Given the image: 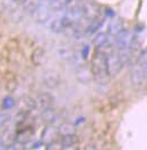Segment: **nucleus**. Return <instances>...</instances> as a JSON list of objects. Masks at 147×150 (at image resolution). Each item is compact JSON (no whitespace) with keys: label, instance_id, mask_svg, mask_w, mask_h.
Returning a JSON list of instances; mask_svg holds the SVG:
<instances>
[{"label":"nucleus","instance_id":"4468645a","mask_svg":"<svg viewBox=\"0 0 147 150\" xmlns=\"http://www.w3.org/2000/svg\"><path fill=\"white\" fill-rule=\"evenodd\" d=\"M76 77H77V79L81 81V83H89L92 79H93V76H92V72H91V69H88L87 67H85V66H83L81 67L78 70H77V72H76Z\"/></svg>","mask_w":147,"mask_h":150},{"label":"nucleus","instance_id":"393cba45","mask_svg":"<svg viewBox=\"0 0 147 150\" xmlns=\"http://www.w3.org/2000/svg\"><path fill=\"white\" fill-rule=\"evenodd\" d=\"M45 150H64V146L61 144L60 141H52V142L46 144V149Z\"/></svg>","mask_w":147,"mask_h":150},{"label":"nucleus","instance_id":"7ed1b4c3","mask_svg":"<svg viewBox=\"0 0 147 150\" xmlns=\"http://www.w3.org/2000/svg\"><path fill=\"white\" fill-rule=\"evenodd\" d=\"M31 14H32V18L34 22L39 23V24H43L50 17V6L43 1H41L39 4V6Z\"/></svg>","mask_w":147,"mask_h":150},{"label":"nucleus","instance_id":"473e14b6","mask_svg":"<svg viewBox=\"0 0 147 150\" xmlns=\"http://www.w3.org/2000/svg\"><path fill=\"white\" fill-rule=\"evenodd\" d=\"M106 15H109V16H113L114 14H113V11H111L110 9H106Z\"/></svg>","mask_w":147,"mask_h":150},{"label":"nucleus","instance_id":"423d86ee","mask_svg":"<svg viewBox=\"0 0 147 150\" xmlns=\"http://www.w3.org/2000/svg\"><path fill=\"white\" fill-rule=\"evenodd\" d=\"M60 81H61L60 75L57 71H54V70H48V71H45L42 75V83L49 89L57 88L59 86V83H60Z\"/></svg>","mask_w":147,"mask_h":150},{"label":"nucleus","instance_id":"c85d7f7f","mask_svg":"<svg viewBox=\"0 0 147 150\" xmlns=\"http://www.w3.org/2000/svg\"><path fill=\"white\" fill-rule=\"evenodd\" d=\"M88 52H89V47H88L87 45H85L84 47H83V58L84 59H87V57H88Z\"/></svg>","mask_w":147,"mask_h":150},{"label":"nucleus","instance_id":"2eb2a0df","mask_svg":"<svg viewBox=\"0 0 147 150\" xmlns=\"http://www.w3.org/2000/svg\"><path fill=\"white\" fill-rule=\"evenodd\" d=\"M123 24H122V21L121 19H114L112 21L111 24L109 25V28H108V34L111 35V36H117L118 34L123 30Z\"/></svg>","mask_w":147,"mask_h":150},{"label":"nucleus","instance_id":"aec40b11","mask_svg":"<svg viewBox=\"0 0 147 150\" xmlns=\"http://www.w3.org/2000/svg\"><path fill=\"white\" fill-rule=\"evenodd\" d=\"M58 133L59 135H68V134H74L76 133V129L75 125H73L71 123H62L58 128Z\"/></svg>","mask_w":147,"mask_h":150},{"label":"nucleus","instance_id":"f3484780","mask_svg":"<svg viewBox=\"0 0 147 150\" xmlns=\"http://www.w3.org/2000/svg\"><path fill=\"white\" fill-rule=\"evenodd\" d=\"M58 55L62 60L70 61L74 59L75 52H74L73 49L69 47V46H61L60 49H58Z\"/></svg>","mask_w":147,"mask_h":150},{"label":"nucleus","instance_id":"9b49d317","mask_svg":"<svg viewBox=\"0 0 147 150\" xmlns=\"http://www.w3.org/2000/svg\"><path fill=\"white\" fill-rule=\"evenodd\" d=\"M58 135H59L58 129L52 127V125H48V127H45V129H44L43 132H42L41 141H42V143L48 144V143L52 142V141H56L57 138H58Z\"/></svg>","mask_w":147,"mask_h":150},{"label":"nucleus","instance_id":"f8f14e48","mask_svg":"<svg viewBox=\"0 0 147 150\" xmlns=\"http://www.w3.org/2000/svg\"><path fill=\"white\" fill-rule=\"evenodd\" d=\"M144 77H145V74H144L143 66H140V64L137 63V66L133 67V69L131 70V75H130L132 83L135 86H137V87L141 86L143 83H144Z\"/></svg>","mask_w":147,"mask_h":150},{"label":"nucleus","instance_id":"20e7f679","mask_svg":"<svg viewBox=\"0 0 147 150\" xmlns=\"http://www.w3.org/2000/svg\"><path fill=\"white\" fill-rule=\"evenodd\" d=\"M53 102H54V98L50 93H41L35 98L36 110H39L40 112H44V111L51 108L53 106Z\"/></svg>","mask_w":147,"mask_h":150},{"label":"nucleus","instance_id":"f704fd0d","mask_svg":"<svg viewBox=\"0 0 147 150\" xmlns=\"http://www.w3.org/2000/svg\"><path fill=\"white\" fill-rule=\"evenodd\" d=\"M15 2H21V4H23V1H24V0H14Z\"/></svg>","mask_w":147,"mask_h":150},{"label":"nucleus","instance_id":"7c9ffc66","mask_svg":"<svg viewBox=\"0 0 147 150\" xmlns=\"http://www.w3.org/2000/svg\"><path fill=\"white\" fill-rule=\"evenodd\" d=\"M64 150H78L77 146H73V147H64Z\"/></svg>","mask_w":147,"mask_h":150},{"label":"nucleus","instance_id":"72a5a7b5","mask_svg":"<svg viewBox=\"0 0 147 150\" xmlns=\"http://www.w3.org/2000/svg\"><path fill=\"white\" fill-rule=\"evenodd\" d=\"M0 150H6V147H5L1 142H0Z\"/></svg>","mask_w":147,"mask_h":150},{"label":"nucleus","instance_id":"a878e982","mask_svg":"<svg viewBox=\"0 0 147 150\" xmlns=\"http://www.w3.org/2000/svg\"><path fill=\"white\" fill-rule=\"evenodd\" d=\"M6 150H25V144H22V143L15 141L10 146L6 147Z\"/></svg>","mask_w":147,"mask_h":150},{"label":"nucleus","instance_id":"dca6fc26","mask_svg":"<svg viewBox=\"0 0 147 150\" xmlns=\"http://www.w3.org/2000/svg\"><path fill=\"white\" fill-rule=\"evenodd\" d=\"M16 141V132L11 129H7L4 133H2V137H1V143L5 146V147H8L10 146L11 143H14Z\"/></svg>","mask_w":147,"mask_h":150},{"label":"nucleus","instance_id":"c756f323","mask_svg":"<svg viewBox=\"0 0 147 150\" xmlns=\"http://www.w3.org/2000/svg\"><path fill=\"white\" fill-rule=\"evenodd\" d=\"M85 150H97V149H96V146L94 143H88L87 146L85 147Z\"/></svg>","mask_w":147,"mask_h":150},{"label":"nucleus","instance_id":"f257e3e1","mask_svg":"<svg viewBox=\"0 0 147 150\" xmlns=\"http://www.w3.org/2000/svg\"><path fill=\"white\" fill-rule=\"evenodd\" d=\"M91 72L93 79L98 83H105L110 79L106 70V61H105V53L101 50H96L92 57L91 62Z\"/></svg>","mask_w":147,"mask_h":150},{"label":"nucleus","instance_id":"1a4fd4ad","mask_svg":"<svg viewBox=\"0 0 147 150\" xmlns=\"http://www.w3.org/2000/svg\"><path fill=\"white\" fill-rule=\"evenodd\" d=\"M17 86H18V81H17V78L15 74L7 71L5 75H4V88L8 93H14L15 90L17 89Z\"/></svg>","mask_w":147,"mask_h":150},{"label":"nucleus","instance_id":"39448f33","mask_svg":"<svg viewBox=\"0 0 147 150\" xmlns=\"http://www.w3.org/2000/svg\"><path fill=\"white\" fill-rule=\"evenodd\" d=\"M133 35L131 32L129 30H122L117 36H116V45L117 47L120 50H127L129 49V46L131 45L132 41H133Z\"/></svg>","mask_w":147,"mask_h":150},{"label":"nucleus","instance_id":"2f4dec72","mask_svg":"<svg viewBox=\"0 0 147 150\" xmlns=\"http://www.w3.org/2000/svg\"><path fill=\"white\" fill-rule=\"evenodd\" d=\"M143 69H144V74H145V77H146V79H147V63L143 66Z\"/></svg>","mask_w":147,"mask_h":150},{"label":"nucleus","instance_id":"412c9836","mask_svg":"<svg viewBox=\"0 0 147 150\" xmlns=\"http://www.w3.org/2000/svg\"><path fill=\"white\" fill-rule=\"evenodd\" d=\"M41 113H42V119H43V121H45L48 124L53 123V122L56 121V119H57V114H56L54 110H53L52 107Z\"/></svg>","mask_w":147,"mask_h":150},{"label":"nucleus","instance_id":"6e6552de","mask_svg":"<svg viewBox=\"0 0 147 150\" xmlns=\"http://www.w3.org/2000/svg\"><path fill=\"white\" fill-rule=\"evenodd\" d=\"M34 134V130L32 127H26V128H23L18 131H16V141L22 144H26L29 143Z\"/></svg>","mask_w":147,"mask_h":150},{"label":"nucleus","instance_id":"ddd939ff","mask_svg":"<svg viewBox=\"0 0 147 150\" xmlns=\"http://www.w3.org/2000/svg\"><path fill=\"white\" fill-rule=\"evenodd\" d=\"M45 50L43 47H36L31 53V62L34 66H41L45 60Z\"/></svg>","mask_w":147,"mask_h":150},{"label":"nucleus","instance_id":"5701e85b","mask_svg":"<svg viewBox=\"0 0 147 150\" xmlns=\"http://www.w3.org/2000/svg\"><path fill=\"white\" fill-rule=\"evenodd\" d=\"M15 105H16V102H15V99L11 97V96H6V97H4L2 104H1L4 111H9V110H11Z\"/></svg>","mask_w":147,"mask_h":150},{"label":"nucleus","instance_id":"9d476101","mask_svg":"<svg viewBox=\"0 0 147 150\" xmlns=\"http://www.w3.org/2000/svg\"><path fill=\"white\" fill-rule=\"evenodd\" d=\"M104 21H105V17L102 15H98L94 17L89 24L87 25V27H86V30H85V34L86 35H92V34H94L95 32L100 30L101 27H102V25L104 24Z\"/></svg>","mask_w":147,"mask_h":150},{"label":"nucleus","instance_id":"4be33fe9","mask_svg":"<svg viewBox=\"0 0 147 150\" xmlns=\"http://www.w3.org/2000/svg\"><path fill=\"white\" fill-rule=\"evenodd\" d=\"M68 0H49V6L53 10H61L66 7Z\"/></svg>","mask_w":147,"mask_h":150},{"label":"nucleus","instance_id":"bb28decb","mask_svg":"<svg viewBox=\"0 0 147 150\" xmlns=\"http://www.w3.org/2000/svg\"><path fill=\"white\" fill-rule=\"evenodd\" d=\"M137 63L140 64V66H144V64H146L147 63V49H145V50L139 54Z\"/></svg>","mask_w":147,"mask_h":150},{"label":"nucleus","instance_id":"cd10ccee","mask_svg":"<svg viewBox=\"0 0 147 150\" xmlns=\"http://www.w3.org/2000/svg\"><path fill=\"white\" fill-rule=\"evenodd\" d=\"M8 120H9L8 114H5V113L0 112V128L4 127V125L8 122Z\"/></svg>","mask_w":147,"mask_h":150},{"label":"nucleus","instance_id":"b1692460","mask_svg":"<svg viewBox=\"0 0 147 150\" xmlns=\"http://www.w3.org/2000/svg\"><path fill=\"white\" fill-rule=\"evenodd\" d=\"M40 2H41V0H24L23 1V7L26 10H29V13H32L39 6Z\"/></svg>","mask_w":147,"mask_h":150},{"label":"nucleus","instance_id":"f03ea898","mask_svg":"<svg viewBox=\"0 0 147 150\" xmlns=\"http://www.w3.org/2000/svg\"><path fill=\"white\" fill-rule=\"evenodd\" d=\"M105 61H106V70H108L109 78L117 77L119 75V72L121 71L122 66H123L119 54L116 52L106 53L105 54Z\"/></svg>","mask_w":147,"mask_h":150},{"label":"nucleus","instance_id":"6ab92c4d","mask_svg":"<svg viewBox=\"0 0 147 150\" xmlns=\"http://www.w3.org/2000/svg\"><path fill=\"white\" fill-rule=\"evenodd\" d=\"M108 34L105 33H98L93 40V45L95 46L97 50H101L102 47L108 45Z\"/></svg>","mask_w":147,"mask_h":150},{"label":"nucleus","instance_id":"a211bd4d","mask_svg":"<svg viewBox=\"0 0 147 150\" xmlns=\"http://www.w3.org/2000/svg\"><path fill=\"white\" fill-rule=\"evenodd\" d=\"M79 141L78 137L76 133L74 134H68V135H62L60 142L64 147H73V146H77V143Z\"/></svg>","mask_w":147,"mask_h":150},{"label":"nucleus","instance_id":"0eeeda50","mask_svg":"<svg viewBox=\"0 0 147 150\" xmlns=\"http://www.w3.org/2000/svg\"><path fill=\"white\" fill-rule=\"evenodd\" d=\"M16 106L18 108V112L24 113V114H29L32 111L36 110L35 105V99H33L29 96H23L18 99V102L16 103Z\"/></svg>","mask_w":147,"mask_h":150}]
</instances>
